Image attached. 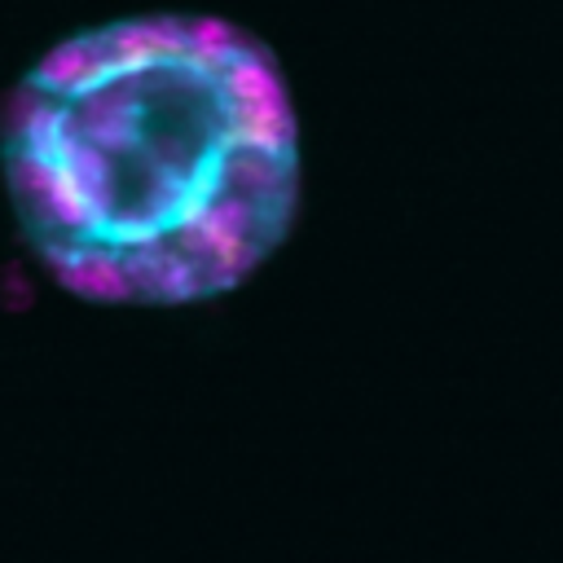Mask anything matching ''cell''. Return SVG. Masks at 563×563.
<instances>
[{"label": "cell", "instance_id": "6da1fadb", "mask_svg": "<svg viewBox=\"0 0 563 563\" xmlns=\"http://www.w3.org/2000/svg\"><path fill=\"white\" fill-rule=\"evenodd\" d=\"M44 264L106 303L238 286L286 233L295 114L268 53L211 18H132L53 48L4 123Z\"/></svg>", "mask_w": 563, "mask_h": 563}]
</instances>
